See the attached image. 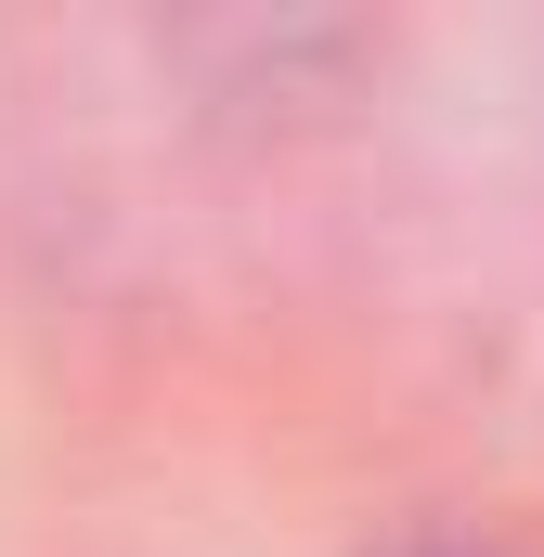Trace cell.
<instances>
[{"instance_id": "6da1fadb", "label": "cell", "mask_w": 544, "mask_h": 557, "mask_svg": "<svg viewBox=\"0 0 544 557\" xmlns=\"http://www.w3.org/2000/svg\"><path fill=\"white\" fill-rule=\"evenodd\" d=\"M415 557H532V545H415Z\"/></svg>"}]
</instances>
